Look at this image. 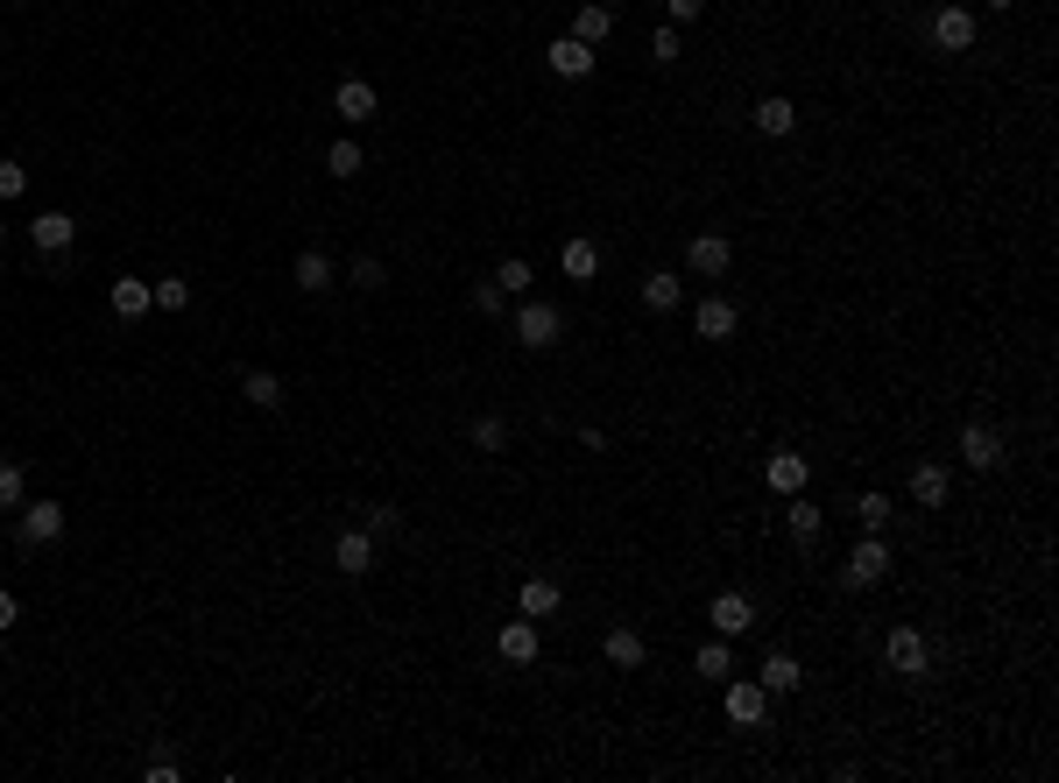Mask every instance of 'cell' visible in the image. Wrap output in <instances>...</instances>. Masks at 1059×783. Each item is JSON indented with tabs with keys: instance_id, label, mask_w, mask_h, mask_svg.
<instances>
[{
	"instance_id": "cell-31",
	"label": "cell",
	"mask_w": 1059,
	"mask_h": 783,
	"mask_svg": "<svg viewBox=\"0 0 1059 783\" xmlns=\"http://www.w3.org/2000/svg\"><path fill=\"white\" fill-rule=\"evenodd\" d=\"M693 671H699V677H727V671H735V650H727V636L707 642V650L693 656Z\"/></svg>"
},
{
	"instance_id": "cell-8",
	"label": "cell",
	"mask_w": 1059,
	"mask_h": 783,
	"mask_svg": "<svg viewBox=\"0 0 1059 783\" xmlns=\"http://www.w3.org/2000/svg\"><path fill=\"white\" fill-rule=\"evenodd\" d=\"M932 43H939V50H947V57L975 50V14H967L961 0H953V8H939V14H932Z\"/></svg>"
},
{
	"instance_id": "cell-3",
	"label": "cell",
	"mask_w": 1059,
	"mask_h": 783,
	"mask_svg": "<svg viewBox=\"0 0 1059 783\" xmlns=\"http://www.w3.org/2000/svg\"><path fill=\"white\" fill-rule=\"evenodd\" d=\"M721 713H727V727H763V713H770V691L756 685V677H727V691H721Z\"/></svg>"
},
{
	"instance_id": "cell-11",
	"label": "cell",
	"mask_w": 1059,
	"mask_h": 783,
	"mask_svg": "<svg viewBox=\"0 0 1059 783\" xmlns=\"http://www.w3.org/2000/svg\"><path fill=\"white\" fill-rule=\"evenodd\" d=\"M544 64L551 71H558V79H593V43H579V36H558V43H551V50H544Z\"/></svg>"
},
{
	"instance_id": "cell-44",
	"label": "cell",
	"mask_w": 1059,
	"mask_h": 783,
	"mask_svg": "<svg viewBox=\"0 0 1059 783\" xmlns=\"http://www.w3.org/2000/svg\"><path fill=\"white\" fill-rule=\"evenodd\" d=\"M989 8H1018V0H989Z\"/></svg>"
},
{
	"instance_id": "cell-9",
	"label": "cell",
	"mask_w": 1059,
	"mask_h": 783,
	"mask_svg": "<svg viewBox=\"0 0 1059 783\" xmlns=\"http://www.w3.org/2000/svg\"><path fill=\"white\" fill-rule=\"evenodd\" d=\"M685 268H693V276H727V268H735V240H727V233H699L693 248H685Z\"/></svg>"
},
{
	"instance_id": "cell-23",
	"label": "cell",
	"mask_w": 1059,
	"mask_h": 783,
	"mask_svg": "<svg viewBox=\"0 0 1059 783\" xmlns=\"http://www.w3.org/2000/svg\"><path fill=\"white\" fill-rule=\"evenodd\" d=\"M763 480H770L778 494H805V459H798V451H770Z\"/></svg>"
},
{
	"instance_id": "cell-37",
	"label": "cell",
	"mask_w": 1059,
	"mask_h": 783,
	"mask_svg": "<svg viewBox=\"0 0 1059 783\" xmlns=\"http://www.w3.org/2000/svg\"><path fill=\"white\" fill-rule=\"evenodd\" d=\"M495 282H502L509 297H524V290H530V262H524V254H509V262L495 268Z\"/></svg>"
},
{
	"instance_id": "cell-35",
	"label": "cell",
	"mask_w": 1059,
	"mask_h": 783,
	"mask_svg": "<svg viewBox=\"0 0 1059 783\" xmlns=\"http://www.w3.org/2000/svg\"><path fill=\"white\" fill-rule=\"evenodd\" d=\"M148 290H156V311H184L191 304V282L184 276H163V282H148Z\"/></svg>"
},
{
	"instance_id": "cell-38",
	"label": "cell",
	"mask_w": 1059,
	"mask_h": 783,
	"mask_svg": "<svg viewBox=\"0 0 1059 783\" xmlns=\"http://www.w3.org/2000/svg\"><path fill=\"white\" fill-rule=\"evenodd\" d=\"M22 191H28V170H22V162H8V156H0V198H22Z\"/></svg>"
},
{
	"instance_id": "cell-43",
	"label": "cell",
	"mask_w": 1059,
	"mask_h": 783,
	"mask_svg": "<svg viewBox=\"0 0 1059 783\" xmlns=\"http://www.w3.org/2000/svg\"><path fill=\"white\" fill-rule=\"evenodd\" d=\"M14 622H22V607H14V593H8V586H0V636H8Z\"/></svg>"
},
{
	"instance_id": "cell-18",
	"label": "cell",
	"mask_w": 1059,
	"mask_h": 783,
	"mask_svg": "<svg viewBox=\"0 0 1059 783\" xmlns=\"http://www.w3.org/2000/svg\"><path fill=\"white\" fill-rule=\"evenodd\" d=\"M798 677H805V671H798V656H792V650H770V656H763V671H756V685H763L770 699H784V691H798Z\"/></svg>"
},
{
	"instance_id": "cell-29",
	"label": "cell",
	"mask_w": 1059,
	"mask_h": 783,
	"mask_svg": "<svg viewBox=\"0 0 1059 783\" xmlns=\"http://www.w3.org/2000/svg\"><path fill=\"white\" fill-rule=\"evenodd\" d=\"M784 502H792V516H784V522H792V544H813V537H819V508L805 502V494H784Z\"/></svg>"
},
{
	"instance_id": "cell-45",
	"label": "cell",
	"mask_w": 1059,
	"mask_h": 783,
	"mask_svg": "<svg viewBox=\"0 0 1059 783\" xmlns=\"http://www.w3.org/2000/svg\"><path fill=\"white\" fill-rule=\"evenodd\" d=\"M0 248H8V226H0Z\"/></svg>"
},
{
	"instance_id": "cell-20",
	"label": "cell",
	"mask_w": 1059,
	"mask_h": 783,
	"mask_svg": "<svg viewBox=\"0 0 1059 783\" xmlns=\"http://www.w3.org/2000/svg\"><path fill=\"white\" fill-rule=\"evenodd\" d=\"M148 311H156V290H148V282H113V318L121 325H134V318H148Z\"/></svg>"
},
{
	"instance_id": "cell-5",
	"label": "cell",
	"mask_w": 1059,
	"mask_h": 783,
	"mask_svg": "<svg viewBox=\"0 0 1059 783\" xmlns=\"http://www.w3.org/2000/svg\"><path fill=\"white\" fill-rule=\"evenodd\" d=\"M883 579H890V544L883 537H862L841 565V586H883Z\"/></svg>"
},
{
	"instance_id": "cell-14",
	"label": "cell",
	"mask_w": 1059,
	"mask_h": 783,
	"mask_svg": "<svg viewBox=\"0 0 1059 783\" xmlns=\"http://www.w3.org/2000/svg\"><path fill=\"white\" fill-rule=\"evenodd\" d=\"M735 325H742L735 297H707V304L693 311V333H699V339H735Z\"/></svg>"
},
{
	"instance_id": "cell-21",
	"label": "cell",
	"mask_w": 1059,
	"mask_h": 783,
	"mask_svg": "<svg viewBox=\"0 0 1059 783\" xmlns=\"http://www.w3.org/2000/svg\"><path fill=\"white\" fill-rule=\"evenodd\" d=\"M241 396L255 402L262 417H276V410H282V382H276L268 368H248V374H241Z\"/></svg>"
},
{
	"instance_id": "cell-42",
	"label": "cell",
	"mask_w": 1059,
	"mask_h": 783,
	"mask_svg": "<svg viewBox=\"0 0 1059 783\" xmlns=\"http://www.w3.org/2000/svg\"><path fill=\"white\" fill-rule=\"evenodd\" d=\"M177 776H184V770H177L170 756H156V762H148V783H177Z\"/></svg>"
},
{
	"instance_id": "cell-22",
	"label": "cell",
	"mask_w": 1059,
	"mask_h": 783,
	"mask_svg": "<svg viewBox=\"0 0 1059 783\" xmlns=\"http://www.w3.org/2000/svg\"><path fill=\"white\" fill-rule=\"evenodd\" d=\"M756 128H763V134H778V142H784V134H792L798 128V113H792V99H784V93H770V99H756Z\"/></svg>"
},
{
	"instance_id": "cell-27",
	"label": "cell",
	"mask_w": 1059,
	"mask_h": 783,
	"mask_svg": "<svg viewBox=\"0 0 1059 783\" xmlns=\"http://www.w3.org/2000/svg\"><path fill=\"white\" fill-rule=\"evenodd\" d=\"M890 516H898V502H890V494H876V487L855 502V522H862L869 537H883V530H890Z\"/></svg>"
},
{
	"instance_id": "cell-10",
	"label": "cell",
	"mask_w": 1059,
	"mask_h": 783,
	"mask_svg": "<svg viewBox=\"0 0 1059 783\" xmlns=\"http://www.w3.org/2000/svg\"><path fill=\"white\" fill-rule=\"evenodd\" d=\"M961 466H975V473H996V466H1003V438H996L989 424H961Z\"/></svg>"
},
{
	"instance_id": "cell-36",
	"label": "cell",
	"mask_w": 1059,
	"mask_h": 783,
	"mask_svg": "<svg viewBox=\"0 0 1059 783\" xmlns=\"http://www.w3.org/2000/svg\"><path fill=\"white\" fill-rule=\"evenodd\" d=\"M473 311H481V318H502V311H509V290H502V282H473Z\"/></svg>"
},
{
	"instance_id": "cell-40",
	"label": "cell",
	"mask_w": 1059,
	"mask_h": 783,
	"mask_svg": "<svg viewBox=\"0 0 1059 783\" xmlns=\"http://www.w3.org/2000/svg\"><path fill=\"white\" fill-rule=\"evenodd\" d=\"M650 57H658V64H678V28H658V36H650Z\"/></svg>"
},
{
	"instance_id": "cell-15",
	"label": "cell",
	"mask_w": 1059,
	"mask_h": 783,
	"mask_svg": "<svg viewBox=\"0 0 1059 783\" xmlns=\"http://www.w3.org/2000/svg\"><path fill=\"white\" fill-rule=\"evenodd\" d=\"M290 282H297V290H304V297H325V290H333V254H318V248H304V254H297V262H290Z\"/></svg>"
},
{
	"instance_id": "cell-28",
	"label": "cell",
	"mask_w": 1059,
	"mask_h": 783,
	"mask_svg": "<svg viewBox=\"0 0 1059 783\" xmlns=\"http://www.w3.org/2000/svg\"><path fill=\"white\" fill-rule=\"evenodd\" d=\"M643 304L650 311H678V276H671V268H650L643 276Z\"/></svg>"
},
{
	"instance_id": "cell-13",
	"label": "cell",
	"mask_w": 1059,
	"mask_h": 783,
	"mask_svg": "<svg viewBox=\"0 0 1059 783\" xmlns=\"http://www.w3.org/2000/svg\"><path fill=\"white\" fill-rule=\"evenodd\" d=\"M333 565L347 571V579L375 571V537H368V530H339V537H333Z\"/></svg>"
},
{
	"instance_id": "cell-16",
	"label": "cell",
	"mask_w": 1059,
	"mask_h": 783,
	"mask_svg": "<svg viewBox=\"0 0 1059 783\" xmlns=\"http://www.w3.org/2000/svg\"><path fill=\"white\" fill-rule=\"evenodd\" d=\"M601 656H607V664H615V671H643V656H650V642H643V636H636V628H629V622H622V628H607V636H601Z\"/></svg>"
},
{
	"instance_id": "cell-30",
	"label": "cell",
	"mask_w": 1059,
	"mask_h": 783,
	"mask_svg": "<svg viewBox=\"0 0 1059 783\" xmlns=\"http://www.w3.org/2000/svg\"><path fill=\"white\" fill-rule=\"evenodd\" d=\"M361 142H347V134H339V142L333 148H325V170H333V177H361Z\"/></svg>"
},
{
	"instance_id": "cell-4",
	"label": "cell",
	"mask_w": 1059,
	"mask_h": 783,
	"mask_svg": "<svg viewBox=\"0 0 1059 783\" xmlns=\"http://www.w3.org/2000/svg\"><path fill=\"white\" fill-rule=\"evenodd\" d=\"M14 537H22L28 551L57 544V537H64V508H57V502H22V508H14Z\"/></svg>"
},
{
	"instance_id": "cell-6",
	"label": "cell",
	"mask_w": 1059,
	"mask_h": 783,
	"mask_svg": "<svg viewBox=\"0 0 1059 783\" xmlns=\"http://www.w3.org/2000/svg\"><path fill=\"white\" fill-rule=\"evenodd\" d=\"M28 240H36L43 262H64L71 240H79V219H71V213H36V219H28Z\"/></svg>"
},
{
	"instance_id": "cell-26",
	"label": "cell",
	"mask_w": 1059,
	"mask_h": 783,
	"mask_svg": "<svg viewBox=\"0 0 1059 783\" xmlns=\"http://www.w3.org/2000/svg\"><path fill=\"white\" fill-rule=\"evenodd\" d=\"M607 28H615V8H601V0H579V14H573V36H579V43H601Z\"/></svg>"
},
{
	"instance_id": "cell-2",
	"label": "cell",
	"mask_w": 1059,
	"mask_h": 783,
	"mask_svg": "<svg viewBox=\"0 0 1059 783\" xmlns=\"http://www.w3.org/2000/svg\"><path fill=\"white\" fill-rule=\"evenodd\" d=\"M883 664L898 671V677H926V671H932V650H926V636H918L912 622H898V628L883 636Z\"/></svg>"
},
{
	"instance_id": "cell-32",
	"label": "cell",
	"mask_w": 1059,
	"mask_h": 783,
	"mask_svg": "<svg viewBox=\"0 0 1059 783\" xmlns=\"http://www.w3.org/2000/svg\"><path fill=\"white\" fill-rule=\"evenodd\" d=\"M347 282H353V290H368V297H375L382 282H389V268H382V254H361V262L347 268Z\"/></svg>"
},
{
	"instance_id": "cell-12",
	"label": "cell",
	"mask_w": 1059,
	"mask_h": 783,
	"mask_svg": "<svg viewBox=\"0 0 1059 783\" xmlns=\"http://www.w3.org/2000/svg\"><path fill=\"white\" fill-rule=\"evenodd\" d=\"M495 650H502V664H537V622L530 614H516V622H502V636H495Z\"/></svg>"
},
{
	"instance_id": "cell-34",
	"label": "cell",
	"mask_w": 1059,
	"mask_h": 783,
	"mask_svg": "<svg viewBox=\"0 0 1059 783\" xmlns=\"http://www.w3.org/2000/svg\"><path fill=\"white\" fill-rule=\"evenodd\" d=\"M473 445L502 451V445H509V417H473Z\"/></svg>"
},
{
	"instance_id": "cell-17",
	"label": "cell",
	"mask_w": 1059,
	"mask_h": 783,
	"mask_svg": "<svg viewBox=\"0 0 1059 783\" xmlns=\"http://www.w3.org/2000/svg\"><path fill=\"white\" fill-rule=\"evenodd\" d=\"M947 494H953V473H947L939 459L912 466V502H918V508H947Z\"/></svg>"
},
{
	"instance_id": "cell-39",
	"label": "cell",
	"mask_w": 1059,
	"mask_h": 783,
	"mask_svg": "<svg viewBox=\"0 0 1059 783\" xmlns=\"http://www.w3.org/2000/svg\"><path fill=\"white\" fill-rule=\"evenodd\" d=\"M361 530H368V537H396V530H402V516H396V508H368Z\"/></svg>"
},
{
	"instance_id": "cell-24",
	"label": "cell",
	"mask_w": 1059,
	"mask_h": 783,
	"mask_svg": "<svg viewBox=\"0 0 1059 783\" xmlns=\"http://www.w3.org/2000/svg\"><path fill=\"white\" fill-rule=\"evenodd\" d=\"M558 586L551 579H524V593H516V614H530V622H544V614H558Z\"/></svg>"
},
{
	"instance_id": "cell-19",
	"label": "cell",
	"mask_w": 1059,
	"mask_h": 783,
	"mask_svg": "<svg viewBox=\"0 0 1059 783\" xmlns=\"http://www.w3.org/2000/svg\"><path fill=\"white\" fill-rule=\"evenodd\" d=\"M333 107H339V120H375V85L368 79H339V93H333Z\"/></svg>"
},
{
	"instance_id": "cell-25",
	"label": "cell",
	"mask_w": 1059,
	"mask_h": 783,
	"mask_svg": "<svg viewBox=\"0 0 1059 783\" xmlns=\"http://www.w3.org/2000/svg\"><path fill=\"white\" fill-rule=\"evenodd\" d=\"M558 262H565V276H573V282H593V276H601V248H593V240H565Z\"/></svg>"
},
{
	"instance_id": "cell-7",
	"label": "cell",
	"mask_w": 1059,
	"mask_h": 783,
	"mask_svg": "<svg viewBox=\"0 0 1059 783\" xmlns=\"http://www.w3.org/2000/svg\"><path fill=\"white\" fill-rule=\"evenodd\" d=\"M707 622H713V636H727V642H735V636H749V628H756V600L727 586V593H713Z\"/></svg>"
},
{
	"instance_id": "cell-1",
	"label": "cell",
	"mask_w": 1059,
	"mask_h": 783,
	"mask_svg": "<svg viewBox=\"0 0 1059 783\" xmlns=\"http://www.w3.org/2000/svg\"><path fill=\"white\" fill-rule=\"evenodd\" d=\"M509 333H516V346H530V353H551V346H558V333H565V311H558V304H537V297H530V304L516 311Z\"/></svg>"
},
{
	"instance_id": "cell-41",
	"label": "cell",
	"mask_w": 1059,
	"mask_h": 783,
	"mask_svg": "<svg viewBox=\"0 0 1059 783\" xmlns=\"http://www.w3.org/2000/svg\"><path fill=\"white\" fill-rule=\"evenodd\" d=\"M671 8V22H699V14H707V0H664Z\"/></svg>"
},
{
	"instance_id": "cell-33",
	"label": "cell",
	"mask_w": 1059,
	"mask_h": 783,
	"mask_svg": "<svg viewBox=\"0 0 1059 783\" xmlns=\"http://www.w3.org/2000/svg\"><path fill=\"white\" fill-rule=\"evenodd\" d=\"M28 502V473L14 459H0V508H22Z\"/></svg>"
}]
</instances>
